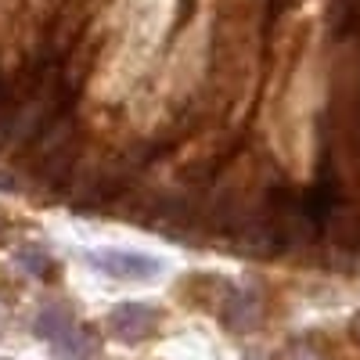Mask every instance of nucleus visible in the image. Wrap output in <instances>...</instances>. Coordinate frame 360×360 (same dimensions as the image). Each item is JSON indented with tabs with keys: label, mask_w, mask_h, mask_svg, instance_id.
<instances>
[{
	"label": "nucleus",
	"mask_w": 360,
	"mask_h": 360,
	"mask_svg": "<svg viewBox=\"0 0 360 360\" xmlns=\"http://www.w3.org/2000/svg\"><path fill=\"white\" fill-rule=\"evenodd\" d=\"M37 332L51 342L58 360H90V339L72 324V317L65 310H44L37 321Z\"/></svg>",
	"instance_id": "1"
},
{
	"label": "nucleus",
	"mask_w": 360,
	"mask_h": 360,
	"mask_svg": "<svg viewBox=\"0 0 360 360\" xmlns=\"http://www.w3.org/2000/svg\"><path fill=\"white\" fill-rule=\"evenodd\" d=\"M155 324H159V314L152 307H141V303H127V307H119L112 310L108 317V332L115 339H123V342H137V339H148L155 332Z\"/></svg>",
	"instance_id": "2"
},
{
	"label": "nucleus",
	"mask_w": 360,
	"mask_h": 360,
	"mask_svg": "<svg viewBox=\"0 0 360 360\" xmlns=\"http://www.w3.org/2000/svg\"><path fill=\"white\" fill-rule=\"evenodd\" d=\"M90 263L101 266L105 274H112V278H152L159 270L155 259L134 256V252H98V256H90Z\"/></svg>",
	"instance_id": "3"
},
{
	"label": "nucleus",
	"mask_w": 360,
	"mask_h": 360,
	"mask_svg": "<svg viewBox=\"0 0 360 360\" xmlns=\"http://www.w3.org/2000/svg\"><path fill=\"white\" fill-rule=\"evenodd\" d=\"M18 259H22L29 270H44V259H40V256H29V252H25V256H18Z\"/></svg>",
	"instance_id": "4"
},
{
	"label": "nucleus",
	"mask_w": 360,
	"mask_h": 360,
	"mask_svg": "<svg viewBox=\"0 0 360 360\" xmlns=\"http://www.w3.org/2000/svg\"><path fill=\"white\" fill-rule=\"evenodd\" d=\"M356 328H360V321H356Z\"/></svg>",
	"instance_id": "5"
}]
</instances>
